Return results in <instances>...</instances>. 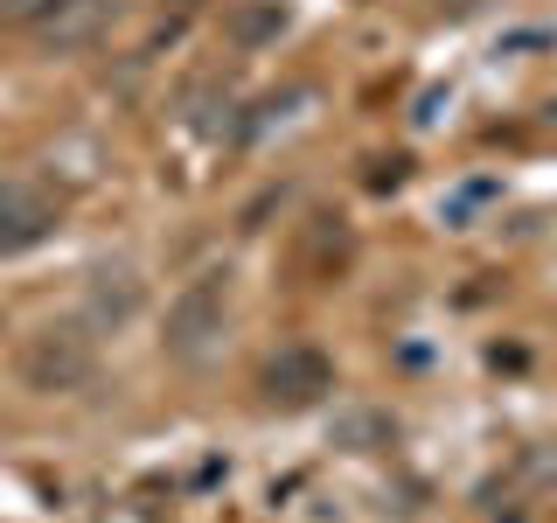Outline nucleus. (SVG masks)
<instances>
[{
    "label": "nucleus",
    "instance_id": "nucleus-1",
    "mask_svg": "<svg viewBox=\"0 0 557 523\" xmlns=\"http://www.w3.org/2000/svg\"><path fill=\"white\" fill-rule=\"evenodd\" d=\"M84 377H91V336H84V328L49 321L42 336H28V349H22V384L28 391H77Z\"/></svg>",
    "mask_w": 557,
    "mask_h": 523
},
{
    "label": "nucleus",
    "instance_id": "nucleus-2",
    "mask_svg": "<svg viewBox=\"0 0 557 523\" xmlns=\"http://www.w3.org/2000/svg\"><path fill=\"white\" fill-rule=\"evenodd\" d=\"M223 293H231V279L202 272L196 287L168 307V356H202V349L223 336Z\"/></svg>",
    "mask_w": 557,
    "mask_h": 523
},
{
    "label": "nucleus",
    "instance_id": "nucleus-3",
    "mask_svg": "<svg viewBox=\"0 0 557 523\" xmlns=\"http://www.w3.org/2000/svg\"><path fill=\"white\" fill-rule=\"evenodd\" d=\"M119 0H49L42 14H35V42L49 49V57H70V49H91L104 28H112Z\"/></svg>",
    "mask_w": 557,
    "mask_h": 523
},
{
    "label": "nucleus",
    "instance_id": "nucleus-4",
    "mask_svg": "<svg viewBox=\"0 0 557 523\" xmlns=\"http://www.w3.org/2000/svg\"><path fill=\"white\" fill-rule=\"evenodd\" d=\"M57 231V196L42 182H8L0 188V252H22V244Z\"/></svg>",
    "mask_w": 557,
    "mask_h": 523
},
{
    "label": "nucleus",
    "instance_id": "nucleus-5",
    "mask_svg": "<svg viewBox=\"0 0 557 523\" xmlns=\"http://www.w3.org/2000/svg\"><path fill=\"white\" fill-rule=\"evenodd\" d=\"M335 384V370H327V356L321 349H278V356L265 363V391H272V405H313V398Z\"/></svg>",
    "mask_w": 557,
    "mask_h": 523
},
{
    "label": "nucleus",
    "instance_id": "nucleus-6",
    "mask_svg": "<svg viewBox=\"0 0 557 523\" xmlns=\"http://www.w3.org/2000/svg\"><path fill=\"white\" fill-rule=\"evenodd\" d=\"M139 301H147V293H139V279L126 266H119V272H91V287H84V321H91V328H126L139 314Z\"/></svg>",
    "mask_w": 557,
    "mask_h": 523
},
{
    "label": "nucleus",
    "instance_id": "nucleus-7",
    "mask_svg": "<svg viewBox=\"0 0 557 523\" xmlns=\"http://www.w3.org/2000/svg\"><path fill=\"white\" fill-rule=\"evenodd\" d=\"M278 28H286V8H278V0H265V8H244V14H231V35H237L244 49H251V42H265V35H278Z\"/></svg>",
    "mask_w": 557,
    "mask_h": 523
},
{
    "label": "nucleus",
    "instance_id": "nucleus-8",
    "mask_svg": "<svg viewBox=\"0 0 557 523\" xmlns=\"http://www.w3.org/2000/svg\"><path fill=\"white\" fill-rule=\"evenodd\" d=\"M49 0H0V28H14V22H35Z\"/></svg>",
    "mask_w": 557,
    "mask_h": 523
},
{
    "label": "nucleus",
    "instance_id": "nucleus-9",
    "mask_svg": "<svg viewBox=\"0 0 557 523\" xmlns=\"http://www.w3.org/2000/svg\"><path fill=\"white\" fill-rule=\"evenodd\" d=\"M342 433H348V440H376V433H383V426H376V418H370V412H356V418H342Z\"/></svg>",
    "mask_w": 557,
    "mask_h": 523
},
{
    "label": "nucleus",
    "instance_id": "nucleus-10",
    "mask_svg": "<svg viewBox=\"0 0 557 523\" xmlns=\"http://www.w3.org/2000/svg\"><path fill=\"white\" fill-rule=\"evenodd\" d=\"M440 8H453V14H467V8H481V0H440Z\"/></svg>",
    "mask_w": 557,
    "mask_h": 523
}]
</instances>
